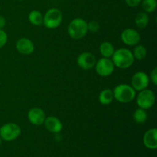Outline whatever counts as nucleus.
Returning a JSON list of instances; mask_svg holds the SVG:
<instances>
[{"label": "nucleus", "instance_id": "4", "mask_svg": "<svg viewBox=\"0 0 157 157\" xmlns=\"http://www.w3.org/2000/svg\"><path fill=\"white\" fill-rule=\"evenodd\" d=\"M62 21V13L56 8L47 11L43 16V24L48 29H56Z\"/></svg>", "mask_w": 157, "mask_h": 157}, {"label": "nucleus", "instance_id": "12", "mask_svg": "<svg viewBox=\"0 0 157 157\" xmlns=\"http://www.w3.org/2000/svg\"><path fill=\"white\" fill-rule=\"evenodd\" d=\"M143 142L144 146L150 150H156L157 148V130L152 128L147 130L144 135Z\"/></svg>", "mask_w": 157, "mask_h": 157}, {"label": "nucleus", "instance_id": "23", "mask_svg": "<svg viewBox=\"0 0 157 157\" xmlns=\"http://www.w3.org/2000/svg\"><path fill=\"white\" fill-rule=\"evenodd\" d=\"M8 40L7 34L2 29H0V48L3 47L6 44Z\"/></svg>", "mask_w": 157, "mask_h": 157}, {"label": "nucleus", "instance_id": "5", "mask_svg": "<svg viewBox=\"0 0 157 157\" xmlns=\"http://www.w3.org/2000/svg\"><path fill=\"white\" fill-rule=\"evenodd\" d=\"M21 133L19 126L14 123H8L0 127V137L5 141H12L17 139Z\"/></svg>", "mask_w": 157, "mask_h": 157}, {"label": "nucleus", "instance_id": "20", "mask_svg": "<svg viewBox=\"0 0 157 157\" xmlns=\"http://www.w3.org/2000/svg\"><path fill=\"white\" fill-rule=\"evenodd\" d=\"M142 7L145 12L151 13L153 12L156 9L157 2L156 0H142Z\"/></svg>", "mask_w": 157, "mask_h": 157}, {"label": "nucleus", "instance_id": "19", "mask_svg": "<svg viewBox=\"0 0 157 157\" xmlns=\"http://www.w3.org/2000/svg\"><path fill=\"white\" fill-rule=\"evenodd\" d=\"M133 120L137 124H144L147 120V113L144 109L138 108L133 113Z\"/></svg>", "mask_w": 157, "mask_h": 157}, {"label": "nucleus", "instance_id": "10", "mask_svg": "<svg viewBox=\"0 0 157 157\" xmlns=\"http://www.w3.org/2000/svg\"><path fill=\"white\" fill-rule=\"evenodd\" d=\"M96 57L90 52H83L77 58L78 66L84 70L92 68L96 64Z\"/></svg>", "mask_w": 157, "mask_h": 157}, {"label": "nucleus", "instance_id": "27", "mask_svg": "<svg viewBox=\"0 0 157 157\" xmlns=\"http://www.w3.org/2000/svg\"><path fill=\"white\" fill-rule=\"evenodd\" d=\"M1 144H2V138L0 137V145H1Z\"/></svg>", "mask_w": 157, "mask_h": 157}, {"label": "nucleus", "instance_id": "6", "mask_svg": "<svg viewBox=\"0 0 157 157\" xmlns=\"http://www.w3.org/2000/svg\"><path fill=\"white\" fill-rule=\"evenodd\" d=\"M156 98L155 94L151 90L149 89H144L140 90L139 94L136 98V104L139 106L140 108L147 110L152 107L154 104Z\"/></svg>", "mask_w": 157, "mask_h": 157}, {"label": "nucleus", "instance_id": "18", "mask_svg": "<svg viewBox=\"0 0 157 157\" xmlns=\"http://www.w3.org/2000/svg\"><path fill=\"white\" fill-rule=\"evenodd\" d=\"M29 20L34 25H41L43 23V15L39 11L33 10L29 13Z\"/></svg>", "mask_w": 157, "mask_h": 157}, {"label": "nucleus", "instance_id": "24", "mask_svg": "<svg viewBox=\"0 0 157 157\" xmlns=\"http://www.w3.org/2000/svg\"><path fill=\"white\" fill-rule=\"evenodd\" d=\"M125 2L130 7H136L140 4L142 0H125Z\"/></svg>", "mask_w": 157, "mask_h": 157}, {"label": "nucleus", "instance_id": "14", "mask_svg": "<svg viewBox=\"0 0 157 157\" xmlns=\"http://www.w3.org/2000/svg\"><path fill=\"white\" fill-rule=\"evenodd\" d=\"M44 124L45 128L52 133H59L62 130V123L55 117H48L45 118Z\"/></svg>", "mask_w": 157, "mask_h": 157}, {"label": "nucleus", "instance_id": "7", "mask_svg": "<svg viewBox=\"0 0 157 157\" xmlns=\"http://www.w3.org/2000/svg\"><path fill=\"white\" fill-rule=\"evenodd\" d=\"M96 71L100 76L107 77L111 75L114 70V64L112 60L107 58H103L98 60L95 64Z\"/></svg>", "mask_w": 157, "mask_h": 157}, {"label": "nucleus", "instance_id": "28", "mask_svg": "<svg viewBox=\"0 0 157 157\" xmlns=\"http://www.w3.org/2000/svg\"><path fill=\"white\" fill-rule=\"evenodd\" d=\"M18 1H21V0H18Z\"/></svg>", "mask_w": 157, "mask_h": 157}, {"label": "nucleus", "instance_id": "25", "mask_svg": "<svg viewBox=\"0 0 157 157\" xmlns=\"http://www.w3.org/2000/svg\"><path fill=\"white\" fill-rule=\"evenodd\" d=\"M150 78L154 85H157V68L155 67L150 73Z\"/></svg>", "mask_w": 157, "mask_h": 157}, {"label": "nucleus", "instance_id": "16", "mask_svg": "<svg viewBox=\"0 0 157 157\" xmlns=\"http://www.w3.org/2000/svg\"><path fill=\"white\" fill-rule=\"evenodd\" d=\"M113 100V90L110 89H104V90L100 93L99 94V101L101 104L107 105L112 103Z\"/></svg>", "mask_w": 157, "mask_h": 157}, {"label": "nucleus", "instance_id": "11", "mask_svg": "<svg viewBox=\"0 0 157 157\" xmlns=\"http://www.w3.org/2000/svg\"><path fill=\"white\" fill-rule=\"evenodd\" d=\"M28 118L32 124L38 126L44 124L46 117L42 109L39 107H33L29 110L28 113Z\"/></svg>", "mask_w": 157, "mask_h": 157}, {"label": "nucleus", "instance_id": "22", "mask_svg": "<svg viewBox=\"0 0 157 157\" xmlns=\"http://www.w3.org/2000/svg\"><path fill=\"white\" fill-rule=\"evenodd\" d=\"M100 29V25L98 21H91L87 23V30L91 32H97Z\"/></svg>", "mask_w": 157, "mask_h": 157}, {"label": "nucleus", "instance_id": "26", "mask_svg": "<svg viewBox=\"0 0 157 157\" xmlns=\"http://www.w3.org/2000/svg\"><path fill=\"white\" fill-rule=\"evenodd\" d=\"M6 25V19L3 16L0 15V29H2Z\"/></svg>", "mask_w": 157, "mask_h": 157}, {"label": "nucleus", "instance_id": "8", "mask_svg": "<svg viewBox=\"0 0 157 157\" xmlns=\"http://www.w3.org/2000/svg\"><path fill=\"white\" fill-rule=\"evenodd\" d=\"M150 83L148 75L144 71H138L133 75L131 79L132 87L135 90H142L147 88Z\"/></svg>", "mask_w": 157, "mask_h": 157}, {"label": "nucleus", "instance_id": "9", "mask_svg": "<svg viewBox=\"0 0 157 157\" xmlns=\"http://www.w3.org/2000/svg\"><path fill=\"white\" fill-rule=\"evenodd\" d=\"M121 39L127 45H136L140 41V35L135 29H127L121 33Z\"/></svg>", "mask_w": 157, "mask_h": 157}, {"label": "nucleus", "instance_id": "2", "mask_svg": "<svg viewBox=\"0 0 157 157\" xmlns=\"http://www.w3.org/2000/svg\"><path fill=\"white\" fill-rule=\"evenodd\" d=\"M87 32V22L83 18H75L69 23L67 28L68 35L75 40L84 38Z\"/></svg>", "mask_w": 157, "mask_h": 157}, {"label": "nucleus", "instance_id": "15", "mask_svg": "<svg viewBox=\"0 0 157 157\" xmlns=\"http://www.w3.org/2000/svg\"><path fill=\"white\" fill-rule=\"evenodd\" d=\"M99 50L101 55L104 56V58H109L113 55V52H114V48H113V44L109 41H104L100 45Z\"/></svg>", "mask_w": 157, "mask_h": 157}, {"label": "nucleus", "instance_id": "17", "mask_svg": "<svg viewBox=\"0 0 157 157\" xmlns=\"http://www.w3.org/2000/svg\"><path fill=\"white\" fill-rule=\"evenodd\" d=\"M149 16L146 12H140L137 14L136 18H135V23L136 25L137 26L139 29H145L149 23Z\"/></svg>", "mask_w": 157, "mask_h": 157}, {"label": "nucleus", "instance_id": "3", "mask_svg": "<svg viewBox=\"0 0 157 157\" xmlns=\"http://www.w3.org/2000/svg\"><path fill=\"white\" fill-rule=\"evenodd\" d=\"M113 98L119 102L126 104L134 99L136 96V90L128 84H119L113 90Z\"/></svg>", "mask_w": 157, "mask_h": 157}, {"label": "nucleus", "instance_id": "21", "mask_svg": "<svg viewBox=\"0 0 157 157\" xmlns=\"http://www.w3.org/2000/svg\"><path fill=\"white\" fill-rule=\"evenodd\" d=\"M133 55L134 58L139 60V61H141L147 56V49L142 44H138L134 48Z\"/></svg>", "mask_w": 157, "mask_h": 157}, {"label": "nucleus", "instance_id": "13", "mask_svg": "<svg viewBox=\"0 0 157 157\" xmlns=\"http://www.w3.org/2000/svg\"><path fill=\"white\" fill-rule=\"evenodd\" d=\"M16 49L19 53L28 55L32 54L35 50L33 42L29 38H22L18 40L16 42Z\"/></svg>", "mask_w": 157, "mask_h": 157}, {"label": "nucleus", "instance_id": "1", "mask_svg": "<svg viewBox=\"0 0 157 157\" xmlns=\"http://www.w3.org/2000/svg\"><path fill=\"white\" fill-rule=\"evenodd\" d=\"M112 61L116 67L126 69L130 67L134 62L133 52L127 48H120L114 51L112 55Z\"/></svg>", "mask_w": 157, "mask_h": 157}]
</instances>
